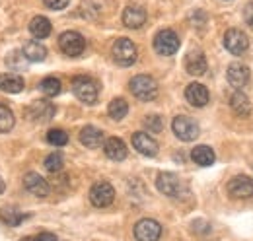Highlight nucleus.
Here are the masks:
<instances>
[{
  "label": "nucleus",
  "instance_id": "nucleus-16",
  "mask_svg": "<svg viewBox=\"0 0 253 241\" xmlns=\"http://www.w3.org/2000/svg\"><path fill=\"white\" fill-rule=\"evenodd\" d=\"M185 99L189 101L193 107H205L209 103V90L203 84L193 82L185 88Z\"/></svg>",
  "mask_w": 253,
  "mask_h": 241
},
{
  "label": "nucleus",
  "instance_id": "nucleus-33",
  "mask_svg": "<svg viewBox=\"0 0 253 241\" xmlns=\"http://www.w3.org/2000/svg\"><path fill=\"white\" fill-rule=\"evenodd\" d=\"M43 2H45V6L51 8V10H63V8L68 6L70 0H43Z\"/></svg>",
  "mask_w": 253,
  "mask_h": 241
},
{
  "label": "nucleus",
  "instance_id": "nucleus-13",
  "mask_svg": "<svg viewBox=\"0 0 253 241\" xmlns=\"http://www.w3.org/2000/svg\"><path fill=\"white\" fill-rule=\"evenodd\" d=\"M28 117L35 122H47L55 117V105L49 101H35L28 107Z\"/></svg>",
  "mask_w": 253,
  "mask_h": 241
},
{
  "label": "nucleus",
  "instance_id": "nucleus-18",
  "mask_svg": "<svg viewBox=\"0 0 253 241\" xmlns=\"http://www.w3.org/2000/svg\"><path fill=\"white\" fill-rule=\"evenodd\" d=\"M185 70L193 76H203L207 72V59L201 51H191L185 59Z\"/></svg>",
  "mask_w": 253,
  "mask_h": 241
},
{
  "label": "nucleus",
  "instance_id": "nucleus-7",
  "mask_svg": "<svg viewBox=\"0 0 253 241\" xmlns=\"http://www.w3.org/2000/svg\"><path fill=\"white\" fill-rule=\"evenodd\" d=\"M171 128H173L175 136L179 140H185V142H191V140H195L199 136V124L191 117H183V115L175 117L173 122H171Z\"/></svg>",
  "mask_w": 253,
  "mask_h": 241
},
{
  "label": "nucleus",
  "instance_id": "nucleus-19",
  "mask_svg": "<svg viewBox=\"0 0 253 241\" xmlns=\"http://www.w3.org/2000/svg\"><path fill=\"white\" fill-rule=\"evenodd\" d=\"M80 142L86 146V148H99L103 144V132L95 126H84L80 130Z\"/></svg>",
  "mask_w": 253,
  "mask_h": 241
},
{
  "label": "nucleus",
  "instance_id": "nucleus-25",
  "mask_svg": "<svg viewBox=\"0 0 253 241\" xmlns=\"http://www.w3.org/2000/svg\"><path fill=\"white\" fill-rule=\"evenodd\" d=\"M191 158H193V161L197 165H203V167L214 163V152H212V148H209V146H197V148H193Z\"/></svg>",
  "mask_w": 253,
  "mask_h": 241
},
{
  "label": "nucleus",
  "instance_id": "nucleus-12",
  "mask_svg": "<svg viewBox=\"0 0 253 241\" xmlns=\"http://www.w3.org/2000/svg\"><path fill=\"white\" fill-rule=\"evenodd\" d=\"M132 146L136 152H140L142 156H148V158L158 154V142L146 132H134L132 134Z\"/></svg>",
  "mask_w": 253,
  "mask_h": 241
},
{
  "label": "nucleus",
  "instance_id": "nucleus-9",
  "mask_svg": "<svg viewBox=\"0 0 253 241\" xmlns=\"http://www.w3.org/2000/svg\"><path fill=\"white\" fill-rule=\"evenodd\" d=\"M162 236V226L156 220L144 218L134 226V238L138 241H158Z\"/></svg>",
  "mask_w": 253,
  "mask_h": 241
},
{
  "label": "nucleus",
  "instance_id": "nucleus-24",
  "mask_svg": "<svg viewBox=\"0 0 253 241\" xmlns=\"http://www.w3.org/2000/svg\"><path fill=\"white\" fill-rule=\"evenodd\" d=\"M24 57L32 62H41L47 57V49L39 43V41H28L24 45Z\"/></svg>",
  "mask_w": 253,
  "mask_h": 241
},
{
  "label": "nucleus",
  "instance_id": "nucleus-2",
  "mask_svg": "<svg viewBox=\"0 0 253 241\" xmlns=\"http://www.w3.org/2000/svg\"><path fill=\"white\" fill-rule=\"evenodd\" d=\"M72 91H74V95L80 101L90 103V105L97 101V95H99L97 84H95L92 78H88V76H76L72 80Z\"/></svg>",
  "mask_w": 253,
  "mask_h": 241
},
{
  "label": "nucleus",
  "instance_id": "nucleus-31",
  "mask_svg": "<svg viewBox=\"0 0 253 241\" xmlns=\"http://www.w3.org/2000/svg\"><path fill=\"white\" fill-rule=\"evenodd\" d=\"M47 140L53 144V146H64L68 142V134L61 130V128H53L47 132Z\"/></svg>",
  "mask_w": 253,
  "mask_h": 241
},
{
  "label": "nucleus",
  "instance_id": "nucleus-3",
  "mask_svg": "<svg viewBox=\"0 0 253 241\" xmlns=\"http://www.w3.org/2000/svg\"><path fill=\"white\" fill-rule=\"evenodd\" d=\"M59 47L66 57H80L86 49V41L80 33L76 31H64L59 37Z\"/></svg>",
  "mask_w": 253,
  "mask_h": 241
},
{
  "label": "nucleus",
  "instance_id": "nucleus-34",
  "mask_svg": "<svg viewBox=\"0 0 253 241\" xmlns=\"http://www.w3.org/2000/svg\"><path fill=\"white\" fill-rule=\"evenodd\" d=\"M244 18H246V22L253 28V2L246 4V8H244Z\"/></svg>",
  "mask_w": 253,
  "mask_h": 241
},
{
  "label": "nucleus",
  "instance_id": "nucleus-27",
  "mask_svg": "<svg viewBox=\"0 0 253 241\" xmlns=\"http://www.w3.org/2000/svg\"><path fill=\"white\" fill-rule=\"evenodd\" d=\"M107 113H109L111 119H115V120L125 119V115L128 113V103H126L123 97H115V99L109 103Z\"/></svg>",
  "mask_w": 253,
  "mask_h": 241
},
{
  "label": "nucleus",
  "instance_id": "nucleus-11",
  "mask_svg": "<svg viewBox=\"0 0 253 241\" xmlns=\"http://www.w3.org/2000/svg\"><path fill=\"white\" fill-rule=\"evenodd\" d=\"M228 191L232 197L236 199H250L253 195V181L248 175H236L234 179L230 181Z\"/></svg>",
  "mask_w": 253,
  "mask_h": 241
},
{
  "label": "nucleus",
  "instance_id": "nucleus-21",
  "mask_svg": "<svg viewBox=\"0 0 253 241\" xmlns=\"http://www.w3.org/2000/svg\"><path fill=\"white\" fill-rule=\"evenodd\" d=\"M0 90L8 93H20L24 90V78L16 74H0Z\"/></svg>",
  "mask_w": 253,
  "mask_h": 241
},
{
  "label": "nucleus",
  "instance_id": "nucleus-30",
  "mask_svg": "<svg viewBox=\"0 0 253 241\" xmlns=\"http://www.w3.org/2000/svg\"><path fill=\"white\" fill-rule=\"evenodd\" d=\"M14 126V115L12 111L0 103V132H8Z\"/></svg>",
  "mask_w": 253,
  "mask_h": 241
},
{
  "label": "nucleus",
  "instance_id": "nucleus-8",
  "mask_svg": "<svg viewBox=\"0 0 253 241\" xmlns=\"http://www.w3.org/2000/svg\"><path fill=\"white\" fill-rule=\"evenodd\" d=\"M224 47L232 53V55H244L250 47L248 35L240 30H228L224 35Z\"/></svg>",
  "mask_w": 253,
  "mask_h": 241
},
{
  "label": "nucleus",
  "instance_id": "nucleus-15",
  "mask_svg": "<svg viewBox=\"0 0 253 241\" xmlns=\"http://www.w3.org/2000/svg\"><path fill=\"white\" fill-rule=\"evenodd\" d=\"M24 187L32 193L33 197H47L49 195V183L43 179L39 173H26V177H24Z\"/></svg>",
  "mask_w": 253,
  "mask_h": 241
},
{
  "label": "nucleus",
  "instance_id": "nucleus-17",
  "mask_svg": "<svg viewBox=\"0 0 253 241\" xmlns=\"http://www.w3.org/2000/svg\"><path fill=\"white\" fill-rule=\"evenodd\" d=\"M146 22V12L140 6H126L123 10V24L130 30H138Z\"/></svg>",
  "mask_w": 253,
  "mask_h": 241
},
{
  "label": "nucleus",
  "instance_id": "nucleus-1",
  "mask_svg": "<svg viewBox=\"0 0 253 241\" xmlns=\"http://www.w3.org/2000/svg\"><path fill=\"white\" fill-rule=\"evenodd\" d=\"M128 88L132 91L134 97L142 99V101H152L158 95V84L154 82V78L146 76V74H138L128 82Z\"/></svg>",
  "mask_w": 253,
  "mask_h": 241
},
{
  "label": "nucleus",
  "instance_id": "nucleus-4",
  "mask_svg": "<svg viewBox=\"0 0 253 241\" xmlns=\"http://www.w3.org/2000/svg\"><path fill=\"white\" fill-rule=\"evenodd\" d=\"M154 49L156 53L162 57H169V55H175L177 49H179V37L175 35V31L171 30H162L154 37Z\"/></svg>",
  "mask_w": 253,
  "mask_h": 241
},
{
  "label": "nucleus",
  "instance_id": "nucleus-36",
  "mask_svg": "<svg viewBox=\"0 0 253 241\" xmlns=\"http://www.w3.org/2000/svg\"><path fill=\"white\" fill-rule=\"evenodd\" d=\"M4 187H6V185H4V181H2V177H0V193L4 191Z\"/></svg>",
  "mask_w": 253,
  "mask_h": 241
},
{
  "label": "nucleus",
  "instance_id": "nucleus-5",
  "mask_svg": "<svg viewBox=\"0 0 253 241\" xmlns=\"http://www.w3.org/2000/svg\"><path fill=\"white\" fill-rule=\"evenodd\" d=\"M113 59L117 60L121 66H130L136 60V47L130 39L121 37L113 43Z\"/></svg>",
  "mask_w": 253,
  "mask_h": 241
},
{
  "label": "nucleus",
  "instance_id": "nucleus-6",
  "mask_svg": "<svg viewBox=\"0 0 253 241\" xmlns=\"http://www.w3.org/2000/svg\"><path fill=\"white\" fill-rule=\"evenodd\" d=\"M115 191L107 181H97L94 187L90 189V202L97 208H105L113 202Z\"/></svg>",
  "mask_w": 253,
  "mask_h": 241
},
{
  "label": "nucleus",
  "instance_id": "nucleus-35",
  "mask_svg": "<svg viewBox=\"0 0 253 241\" xmlns=\"http://www.w3.org/2000/svg\"><path fill=\"white\" fill-rule=\"evenodd\" d=\"M33 241H59L53 234H39L37 238H33Z\"/></svg>",
  "mask_w": 253,
  "mask_h": 241
},
{
  "label": "nucleus",
  "instance_id": "nucleus-26",
  "mask_svg": "<svg viewBox=\"0 0 253 241\" xmlns=\"http://www.w3.org/2000/svg\"><path fill=\"white\" fill-rule=\"evenodd\" d=\"M24 212H20L18 208H14V206H4V208H0V220L4 222V224H8V226H12V228H16V226H20L22 222H24Z\"/></svg>",
  "mask_w": 253,
  "mask_h": 241
},
{
  "label": "nucleus",
  "instance_id": "nucleus-22",
  "mask_svg": "<svg viewBox=\"0 0 253 241\" xmlns=\"http://www.w3.org/2000/svg\"><path fill=\"white\" fill-rule=\"evenodd\" d=\"M30 31L35 39H45L51 33V22L45 16H35L30 22Z\"/></svg>",
  "mask_w": 253,
  "mask_h": 241
},
{
  "label": "nucleus",
  "instance_id": "nucleus-14",
  "mask_svg": "<svg viewBox=\"0 0 253 241\" xmlns=\"http://www.w3.org/2000/svg\"><path fill=\"white\" fill-rule=\"evenodd\" d=\"M250 68L240 64V62H234L228 66V72H226V78L228 82L234 86V88H244L248 82H250Z\"/></svg>",
  "mask_w": 253,
  "mask_h": 241
},
{
  "label": "nucleus",
  "instance_id": "nucleus-32",
  "mask_svg": "<svg viewBox=\"0 0 253 241\" xmlns=\"http://www.w3.org/2000/svg\"><path fill=\"white\" fill-rule=\"evenodd\" d=\"M144 126L148 130H152V132H160L162 130V119H160L158 115H148L144 119Z\"/></svg>",
  "mask_w": 253,
  "mask_h": 241
},
{
  "label": "nucleus",
  "instance_id": "nucleus-23",
  "mask_svg": "<svg viewBox=\"0 0 253 241\" xmlns=\"http://www.w3.org/2000/svg\"><path fill=\"white\" fill-rule=\"evenodd\" d=\"M230 107H232L240 117H246V115H250V111H252L250 99H248V95L242 93V91L232 93V97H230Z\"/></svg>",
  "mask_w": 253,
  "mask_h": 241
},
{
  "label": "nucleus",
  "instance_id": "nucleus-29",
  "mask_svg": "<svg viewBox=\"0 0 253 241\" xmlns=\"http://www.w3.org/2000/svg\"><path fill=\"white\" fill-rule=\"evenodd\" d=\"M63 156L59 154V152H53V154H49L47 158H45V169L47 171H51V173H57V171H61L63 169Z\"/></svg>",
  "mask_w": 253,
  "mask_h": 241
},
{
  "label": "nucleus",
  "instance_id": "nucleus-10",
  "mask_svg": "<svg viewBox=\"0 0 253 241\" xmlns=\"http://www.w3.org/2000/svg\"><path fill=\"white\" fill-rule=\"evenodd\" d=\"M156 187L160 193H164L166 197H173V199L181 197V193H183V183L173 173H160Z\"/></svg>",
  "mask_w": 253,
  "mask_h": 241
},
{
  "label": "nucleus",
  "instance_id": "nucleus-20",
  "mask_svg": "<svg viewBox=\"0 0 253 241\" xmlns=\"http://www.w3.org/2000/svg\"><path fill=\"white\" fill-rule=\"evenodd\" d=\"M103 150L109 160H115V161H121L126 158V146L121 138H107L103 144Z\"/></svg>",
  "mask_w": 253,
  "mask_h": 241
},
{
  "label": "nucleus",
  "instance_id": "nucleus-28",
  "mask_svg": "<svg viewBox=\"0 0 253 241\" xmlns=\"http://www.w3.org/2000/svg\"><path fill=\"white\" fill-rule=\"evenodd\" d=\"M39 90L43 91L47 97H55V95L61 93V82L57 78H45V80H41Z\"/></svg>",
  "mask_w": 253,
  "mask_h": 241
}]
</instances>
